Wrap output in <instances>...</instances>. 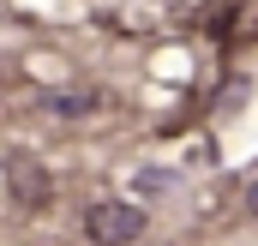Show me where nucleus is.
<instances>
[{
	"mask_svg": "<svg viewBox=\"0 0 258 246\" xmlns=\"http://www.w3.org/2000/svg\"><path fill=\"white\" fill-rule=\"evenodd\" d=\"M84 234L96 246H126V240L144 234V210H138V204H90Z\"/></svg>",
	"mask_w": 258,
	"mask_h": 246,
	"instance_id": "obj_1",
	"label": "nucleus"
},
{
	"mask_svg": "<svg viewBox=\"0 0 258 246\" xmlns=\"http://www.w3.org/2000/svg\"><path fill=\"white\" fill-rule=\"evenodd\" d=\"M6 186H12V204H18V210H42V204L54 198L48 174H42L30 156H12V162H6Z\"/></svg>",
	"mask_w": 258,
	"mask_h": 246,
	"instance_id": "obj_2",
	"label": "nucleus"
},
{
	"mask_svg": "<svg viewBox=\"0 0 258 246\" xmlns=\"http://www.w3.org/2000/svg\"><path fill=\"white\" fill-rule=\"evenodd\" d=\"M96 108V96H84V90H54V96H42V114H60V120H78V114H90Z\"/></svg>",
	"mask_w": 258,
	"mask_h": 246,
	"instance_id": "obj_3",
	"label": "nucleus"
},
{
	"mask_svg": "<svg viewBox=\"0 0 258 246\" xmlns=\"http://www.w3.org/2000/svg\"><path fill=\"white\" fill-rule=\"evenodd\" d=\"M132 186H138V192H168V186H174V174H138Z\"/></svg>",
	"mask_w": 258,
	"mask_h": 246,
	"instance_id": "obj_4",
	"label": "nucleus"
},
{
	"mask_svg": "<svg viewBox=\"0 0 258 246\" xmlns=\"http://www.w3.org/2000/svg\"><path fill=\"white\" fill-rule=\"evenodd\" d=\"M252 216H258V186H252Z\"/></svg>",
	"mask_w": 258,
	"mask_h": 246,
	"instance_id": "obj_5",
	"label": "nucleus"
}]
</instances>
